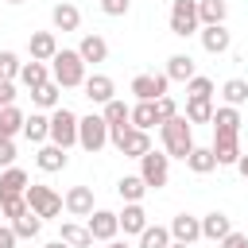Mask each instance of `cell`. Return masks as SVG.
<instances>
[{"instance_id": "obj_22", "label": "cell", "mask_w": 248, "mask_h": 248, "mask_svg": "<svg viewBox=\"0 0 248 248\" xmlns=\"http://www.w3.org/2000/svg\"><path fill=\"white\" fill-rule=\"evenodd\" d=\"M116 217H120L124 236H128V232H136V236H140V232L147 229V213H143V205H140V202H128V205H124V213H116Z\"/></svg>"}, {"instance_id": "obj_39", "label": "cell", "mask_w": 248, "mask_h": 248, "mask_svg": "<svg viewBox=\"0 0 248 248\" xmlns=\"http://www.w3.org/2000/svg\"><path fill=\"white\" fill-rule=\"evenodd\" d=\"M19 70H23L19 54H16V50H0V81H16Z\"/></svg>"}, {"instance_id": "obj_18", "label": "cell", "mask_w": 248, "mask_h": 248, "mask_svg": "<svg viewBox=\"0 0 248 248\" xmlns=\"http://www.w3.org/2000/svg\"><path fill=\"white\" fill-rule=\"evenodd\" d=\"M85 97L93 101V105H108L112 101V93H116V85H112V78L108 74H93V78H85Z\"/></svg>"}, {"instance_id": "obj_35", "label": "cell", "mask_w": 248, "mask_h": 248, "mask_svg": "<svg viewBox=\"0 0 248 248\" xmlns=\"http://www.w3.org/2000/svg\"><path fill=\"white\" fill-rule=\"evenodd\" d=\"M159 124V116H155V101H140L136 108H132V128H140V132H151Z\"/></svg>"}, {"instance_id": "obj_30", "label": "cell", "mask_w": 248, "mask_h": 248, "mask_svg": "<svg viewBox=\"0 0 248 248\" xmlns=\"http://www.w3.org/2000/svg\"><path fill=\"white\" fill-rule=\"evenodd\" d=\"M23 120H27V116H23L16 105H4V108H0V140H12L16 132H23Z\"/></svg>"}, {"instance_id": "obj_34", "label": "cell", "mask_w": 248, "mask_h": 248, "mask_svg": "<svg viewBox=\"0 0 248 248\" xmlns=\"http://www.w3.org/2000/svg\"><path fill=\"white\" fill-rule=\"evenodd\" d=\"M101 116H105V124H108V128H124V124H132V108H128L124 101H116V97L105 105V112H101Z\"/></svg>"}, {"instance_id": "obj_10", "label": "cell", "mask_w": 248, "mask_h": 248, "mask_svg": "<svg viewBox=\"0 0 248 248\" xmlns=\"http://www.w3.org/2000/svg\"><path fill=\"white\" fill-rule=\"evenodd\" d=\"M167 85H170L167 74H136V78H132L136 101H159V97H167Z\"/></svg>"}, {"instance_id": "obj_20", "label": "cell", "mask_w": 248, "mask_h": 248, "mask_svg": "<svg viewBox=\"0 0 248 248\" xmlns=\"http://www.w3.org/2000/svg\"><path fill=\"white\" fill-rule=\"evenodd\" d=\"M35 163H39V170L54 174V170H62L70 159H66V147H58V143H43V147H39V155H35Z\"/></svg>"}, {"instance_id": "obj_52", "label": "cell", "mask_w": 248, "mask_h": 248, "mask_svg": "<svg viewBox=\"0 0 248 248\" xmlns=\"http://www.w3.org/2000/svg\"><path fill=\"white\" fill-rule=\"evenodd\" d=\"M4 4H27V0H4Z\"/></svg>"}, {"instance_id": "obj_43", "label": "cell", "mask_w": 248, "mask_h": 248, "mask_svg": "<svg viewBox=\"0 0 248 248\" xmlns=\"http://www.w3.org/2000/svg\"><path fill=\"white\" fill-rule=\"evenodd\" d=\"M128 8H132V0H101L105 16H128Z\"/></svg>"}, {"instance_id": "obj_15", "label": "cell", "mask_w": 248, "mask_h": 248, "mask_svg": "<svg viewBox=\"0 0 248 248\" xmlns=\"http://www.w3.org/2000/svg\"><path fill=\"white\" fill-rule=\"evenodd\" d=\"M62 202H66V213L70 217H89L93 213V190L89 186H70Z\"/></svg>"}, {"instance_id": "obj_19", "label": "cell", "mask_w": 248, "mask_h": 248, "mask_svg": "<svg viewBox=\"0 0 248 248\" xmlns=\"http://www.w3.org/2000/svg\"><path fill=\"white\" fill-rule=\"evenodd\" d=\"M198 35H202V50H205V54H225V50L232 46V35L225 31V23H221V27H202Z\"/></svg>"}, {"instance_id": "obj_32", "label": "cell", "mask_w": 248, "mask_h": 248, "mask_svg": "<svg viewBox=\"0 0 248 248\" xmlns=\"http://www.w3.org/2000/svg\"><path fill=\"white\" fill-rule=\"evenodd\" d=\"M116 194L124 198V205H128V202H140V198L147 194V182H143L140 174H124V178L116 182Z\"/></svg>"}, {"instance_id": "obj_54", "label": "cell", "mask_w": 248, "mask_h": 248, "mask_svg": "<svg viewBox=\"0 0 248 248\" xmlns=\"http://www.w3.org/2000/svg\"><path fill=\"white\" fill-rule=\"evenodd\" d=\"M198 4H205V0H198Z\"/></svg>"}, {"instance_id": "obj_33", "label": "cell", "mask_w": 248, "mask_h": 248, "mask_svg": "<svg viewBox=\"0 0 248 248\" xmlns=\"http://www.w3.org/2000/svg\"><path fill=\"white\" fill-rule=\"evenodd\" d=\"M221 97H225V105L240 108V105L248 101V81H244V78H229V81L221 85Z\"/></svg>"}, {"instance_id": "obj_1", "label": "cell", "mask_w": 248, "mask_h": 248, "mask_svg": "<svg viewBox=\"0 0 248 248\" xmlns=\"http://www.w3.org/2000/svg\"><path fill=\"white\" fill-rule=\"evenodd\" d=\"M159 136H163V151H167L170 159H182V163H186V155L198 147V143H194V132H190V120H186V116H174V120L159 124Z\"/></svg>"}, {"instance_id": "obj_44", "label": "cell", "mask_w": 248, "mask_h": 248, "mask_svg": "<svg viewBox=\"0 0 248 248\" xmlns=\"http://www.w3.org/2000/svg\"><path fill=\"white\" fill-rule=\"evenodd\" d=\"M0 167H16V143L0 140Z\"/></svg>"}, {"instance_id": "obj_7", "label": "cell", "mask_w": 248, "mask_h": 248, "mask_svg": "<svg viewBox=\"0 0 248 248\" xmlns=\"http://www.w3.org/2000/svg\"><path fill=\"white\" fill-rule=\"evenodd\" d=\"M23 198H27V209H31V213H39L43 221H46V217H58V213H62V205H66L50 186H39V182H31Z\"/></svg>"}, {"instance_id": "obj_47", "label": "cell", "mask_w": 248, "mask_h": 248, "mask_svg": "<svg viewBox=\"0 0 248 248\" xmlns=\"http://www.w3.org/2000/svg\"><path fill=\"white\" fill-rule=\"evenodd\" d=\"M16 240H19V236H16V229H12V225H0V248H12Z\"/></svg>"}, {"instance_id": "obj_13", "label": "cell", "mask_w": 248, "mask_h": 248, "mask_svg": "<svg viewBox=\"0 0 248 248\" xmlns=\"http://www.w3.org/2000/svg\"><path fill=\"white\" fill-rule=\"evenodd\" d=\"M213 155H217V167H236L240 163V136H213Z\"/></svg>"}, {"instance_id": "obj_24", "label": "cell", "mask_w": 248, "mask_h": 248, "mask_svg": "<svg viewBox=\"0 0 248 248\" xmlns=\"http://www.w3.org/2000/svg\"><path fill=\"white\" fill-rule=\"evenodd\" d=\"M58 240H62V244H70V248H93V236H89V229H85V225H78V221H62V232H58Z\"/></svg>"}, {"instance_id": "obj_23", "label": "cell", "mask_w": 248, "mask_h": 248, "mask_svg": "<svg viewBox=\"0 0 248 248\" xmlns=\"http://www.w3.org/2000/svg\"><path fill=\"white\" fill-rule=\"evenodd\" d=\"M78 54H81L85 66H89V62H105V58H108V43H105L101 35H85V39L78 43Z\"/></svg>"}, {"instance_id": "obj_49", "label": "cell", "mask_w": 248, "mask_h": 248, "mask_svg": "<svg viewBox=\"0 0 248 248\" xmlns=\"http://www.w3.org/2000/svg\"><path fill=\"white\" fill-rule=\"evenodd\" d=\"M105 248H132V244H128V240H108Z\"/></svg>"}, {"instance_id": "obj_40", "label": "cell", "mask_w": 248, "mask_h": 248, "mask_svg": "<svg viewBox=\"0 0 248 248\" xmlns=\"http://www.w3.org/2000/svg\"><path fill=\"white\" fill-rule=\"evenodd\" d=\"M186 93H190V97H213V81L198 74V78H190V81H186Z\"/></svg>"}, {"instance_id": "obj_26", "label": "cell", "mask_w": 248, "mask_h": 248, "mask_svg": "<svg viewBox=\"0 0 248 248\" xmlns=\"http://www.w3.org/2000/svg\"><path fill=\"white\" fill-rule=\"evenodd\" d=\"M19 81H23L31 93H35L39 85H46V81H50V70H46V62H35V58H31V62H23V70H19Z\"/></svg>"}, {"instance_id": "obj_29", "label": "cell", "mask_w": 248, "mask_h": 248, "mask_svg": "<svg viewBox=\"0 0 248 248\" xmlns=\"http://www.w3.org/2000/svg\"><path fill=\"white\" fill-rule=\"evenodd\" d=\"M198 16H202V27H221L225 16H229V4L225 0H205V4H198Z\"/></svg>"}, {"instance_id": "obj_25", "label": "cell", "mask_w": 248, "mask_h": 248, "mask_svg": "<svg viewBox=\"0 0 248 248\" xmlns=\"http://www.w3.org/2000/svg\"><path fill=\"white\" fill-rule=\"evenodd\" d=\"M163 74H167L170 81H190V78H198V74H194V58H190V54H170Z\"/></svg>"}, {"instance_id": "obj_9", "label": "cell", "mask_w": 248, "mask_h": 248, "mask_svg": "<svg viewBox=\"0 0 248 248\" xmlns=\"http://www.w3.org/2000/svg\"><path fill=\"white\" fill-rule=\"evenodd\" d=\"M85 229H89L93 240L108 244V240H116V232H120V217H116L112 209H93V213L85 217Z\"/></svg>"}, {"instance_id": "obj_53", "label": "cell", "mask_w": 248, "mask_h": 248, "mask_svg": "<svg viewBox=\"0 0 248 248\" xmlns=\"http://www.w3.org/2000/svg\"><path fill=\"white\" fill-rule=\"evenodd\" d=\"M0 221H4V209H0Z\"/></svg>"}, {"instance_id": "obj_17", "label": "cell", "mask_w": 248, "mask_h": 248, "mask_svg": "<svg viewBox=\"0 0 248 248\" xmlns=\"http://www.w3.org/2000/svg\"><path fill=\"white\" fill-rule=\"evenodd\" d=\"M27 50H31L35 62H50V58L58 54V39H54V31H35V35L27 39Z\"/></svg>"}, {"instance_id": "obj_21", "label": "cell", "mask_w": 248, "mask_h": 248, "mask_svg": "<svg viewBox=\"0 0 248 248\" xmlns=\"http://www.w3.org/2000/svg\"><path fill=\"white\" fill-rule=\"evenodd\" d=\"M50 23H54V31H78V23H81V12L74 8V4H54L50 8Z\"/></svg>"}, {"instance_id": "obj_38", "label": "cell", "mask_w": 248, "mask_h": 248, "mask_svg": "<svg viewBox=\"0 0 248 248\" xmlns=\"http://www.w3.org/2000/svg\"><path fill=\"white\" fill-rule=\"evenodd\" d=\"M140 248H170V229L147 225V229L140 232Z\"/></svg>"}, {"instance_id": "obj_45", "label": "cell", "mask_w": 248, "mask_h": 248, "mask_svg": "<svg viewBox=\"0 0 248 248\" xmlns=\"http://www.w3.org/2000/svg\"><path fill=\"white\" fill-rule=\"evenodd\" d=\"M221 248H248V232H236V229H232V232L221 240Z\"/></svg>"}, {"instance_id": "obj_5", "label": "cell", "mask_w": 248, "mask_h": 248, "mask_svg": "<svg viewBox=\"0 0 248 248\" xmlns=\"http://www.w3.org/2000/svg\"><path fill=\"white\" fill-rule=\"evenodd\" d=\"M78 124H81V116L78 112H70V108H54L50 112V143H58V147H74L78 143Z\"/></svg>"}, {"instance_id": "obj_14", "label": "cell", "mask_w": 248, "mask_h": 248, "mask_svg": "<svg viewBox=\"0 0 248 248\" xmlns=\"http://www.w3.org/2000/svg\"><path fill=\"white\" fill-rule=\"evenodd\" d=\"M229 232H232V217H229V213L213 209V213H205V217H202V236H205V240L221 244V240H225Z\"/></svg>"}, {"instance_id": "obj_16", "label": "cell", "mask_w": 248, "mask_h": 248, "mask_svg": "<svg viewBox=\"0 0 248 248\" xmlns=\"http://www.w3.org/2000/svg\"><path fill=\"white\" fill-rule=\"evenodd\" d=\"M27 186H31L27 170H19V167H8V170L0 174V202H4V198H23V194H27Z\"/></svg>"}, {"instance_id": "obj_2", "label": "cell", "mask_w": 248, "mask_h": 248, "mask_svg": "<svg viewBox=\"0 0 248 248\" xmlns=\"http://www.w3.org/2000/svg\"><path fill=\"white\" fill-rule=\"evenodd\" d=\"M50 81H58L62 89H78L85 85V62L78 50H58L50 58Z\"/></svg>"}, {"instance_id": "obj_3", "label": "cell", "mask_w": 248, "mask_h": 248, "mask_svg": "<svg viewBox=\"0 0 248 248\" xmlns=\"http://www.w3.org/2000/svg\"><path fill=\"white\" fill-rule=\"evenodd\" d=\"M108 143H112L120 155H128V159H143V155L151 151V136L140 132V128H132V124H124V128H108Z\"/></svg>"}, {"instance_id": "obj_12", "label": "cell", "mask_w": 248, "mask_h": 248, "mask_svg": "<svg viewBox=\"0 0 248 248\" xmlns=\"http://www.w3.org/2000/svg\"><path fill=\"white\" fill-rule=\"evenodd\" d=\"M244 132V120H240V108L225 105V108H213V136H240Z\"/></svg>"}, {"instance_id": "obj_31", "label": "cell", "mask_w": 248, "mask_h": 248, "mask_svg": "<svg viewBox=\"0 0 248 248\" xmlns=\"http://www.w3.org/2000/svg\"><path fill=\"white\" fill-rule=\"evenodd\" d=\"M186 120H190V124H213V105H209V97H190V101H186Z\"/></svg>"}, {"instance_id": "obj_46", "label": "cell", "mask_w": 248, "mask_h": 248, "mask_svg": "<svg viewBox=\"0 0 248 248\" xmlns=\"http://www.w3.org/2000/svg\"><path fill=\"white\" fill-rule=\"evenodd\" d=\"M16 101V81H0V108Z\"/></svg>"}, {"instance_id": "obj_48", "label": "cell", "mask_w": 248, "mask_h": 248, "mask_svg": "<svg viewBox=\"0 0 248 248\" xmlns=\"http://www.w3.org/2000/svg\"><path fill=\"white\" fill-rule=\"evenodd\" d=\"M236 170H240V174H244V178H248V151H244V155H240V163H236Z\"/></svg>"}, {"instance_id": "obj_37", "label": "cell", "mask_w": 248, "mask_h": 248, "mask_svg": "<svg viewBox=\"0 0 248 248\" xmlns=\"http://www.w3.org/2000/svg\"><path fill=\"white\" fill-rule=\"evenodd\" d=\"M58 93H62V85H58V81H46V85H39V89L31 93V101H35L39 108H50V112H54V108H62V105H58Z\"/></svg>"}, {"instance_id": "obj_42", "label": "cell", "mask_w": 248, "mask_h": 248, "mask_svg": "<svg viewBox=\"0 0 248 248\" xmlns=\"http://www.w3.org/2000/svg\"><path fill=\"white\" fill-rule=\"evenodd\" d=\"M0 209H4V217H8V221H16L19 213H27V198H4V202H0Z\"/></svg>"}, {"instance_id": "obj_51", "label": "cell", "mask_w": 248, "mask_h": 248, "mask_svg": "<svg viewBox=\"0 0 248 248\" xmlns=\"http://www.w3.org/2000/svg\"><path fill=\"white\" fill-rule=\"evenodd\" d=\"M170 248H194V244H178V240H170Z\"/></svg>"}, {"instance_id": "obj_6", "label": "cell", "mask_w": 248, "mask_h": 248, "mask_svg": "<svg viewBox=\"0 0 248 248\" xmlns=\"http://www.w3.org/2000/svg\"><path fill=\"white\" fill-rule=\"evenodd\" d=\"M140 178L147 182V190L167 186V178H170V155L167 151H147L140 159Z\"/></svg>"}, {"instance_id": "obj_41", "label": "cell", "mask_w": 248, "mask_h": 248, "mask_svg": "<svg viewBox=\"0 0 248 248\" xmlns=\"http://www.w3.org/2000/svg\"><path fill=\"white\" fill-rule=\"evenodd\" d=\"M155 116H159V124H167V120L178 116V105H174L170 97H159V101H155Z\"/></svg>"}, {"instance_id": "obj_50", "label": "cell", "mask_w": 248, "mask_h": 248, "mask_svg": "<svg viewBox=\"0 0 248 248\" xmlns=\"http://www.w3.org/2000/svg\"><path fill=\"white\" fill-rule=\"evenodd\" d=\"M43 248H70V244H62V240H50V244H43Z\"/></svg>"}, {"instance_id": "obj_8", "label": "cell", "mask_w": 248, "mask_h": 248, "mask_svg": "<svg viewBox=\"0 0 248 248\" xmlns=\"http://www.w3.org/2000/svg\"><path fill=\"white\" fill-rule=\"evenodd\" d=\"M105 143H108V124H105V116H81V124H78V147H85L89 155H97Z\"/></svg>"}, {"instance_id": "obj_11", "label": "cell", "mask_w": 248, "mask_h": 248, "mask_svg": "<svg viewBox=\"0 0 248 248\" xmlns=\"http://www.w3.org/2000/svg\"><path fill=\"white\" fill-rule=\"evenodd\" d=\"M167 229H170V240H178V244H194V240H202V217L178 213Z\"/></svg>"}, {"instance_id": "obj_4", "label": "cell", "mask_w": 248, "mask_h": 248, "mask_svg": "<svg viewBox=\"0 0 248 248\" xmlns=\"http://www.w3.org/2000/svg\"><path fill=\"white\" fill-rule=\"evenodd\" d=\"M202 31V16H198V0H174L170 4V35L190 39Z\"/></svg>"}, {"instance_id": "obj_27", "label": "cell", "mask_w": 248, "mask_h": 248, "mask_svg": "<svg viewBox=\"0 0 248 248\" xmlns=\"http://www.w3.org/2000/svg\"><path fill=\"white\" fill-rule=\"evenodd\" d=\"M23 136H27L31 143H46V140H50V116L31 112V116L23 120Z\"/></svg>"}, {"instance_id": "obj_36", "label": "cell", "mask_w": 248, "mask_h": 248, "mask_svg": "<svg viewBox=\"0 0 248 248\" xmlns=\"http://www.w3.org/2000/svg\"><path fill=\"white\" fill-rule=\"evenodd\" d=\"M12 229H16V236H19V240H31V236H39V229H43V217L27 209V213H19V217L12 221Z\"/></svg>"}, {"instance_id": "obj_28", "label": "cell", "mask_w": 248, "mask_h": 248, "mask_svg": "<svg viewBox=\"0 0 248 248\" xmlns=\"http://www.w3.org/2000/svg\"><path fill=\"white\" fill-rule=\"evenodd\" d=\"M186 167H190L194 174H209V170H217V155H213V147H194V151L186 155Z\"/></svg>"}]
</instances>
